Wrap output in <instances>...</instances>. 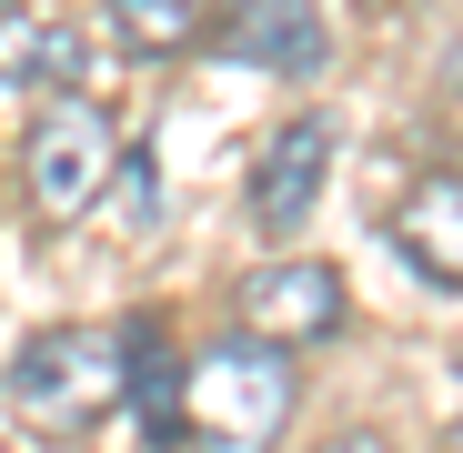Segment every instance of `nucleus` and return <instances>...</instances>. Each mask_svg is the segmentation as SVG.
Segmentation results:
<instances>
[{
	"instance_id": "f257e3e1",
	"label": "nucleus",
	"mask_w": 463,
	"mask_h": 453,
	"mask_svg": "<svg viewBox=\"0 0 463 453\" xmlns=\"http://www.w3.org/2000/svg\"><path fill=\"white\" fill-rule=\"evenodd\" d=\"M292 423V353L252 343V333H222L182 363V413L172 433L192 453H272Z\"/></svg>"
},
{
	"instance_id": "f03ea898",
	"label": "nucleus",
	"mask_w": 463,
	"mask_h": 453,
	"mask_svg": "<svg viewBox=\"0 0 463 453\" xmlns=\"http://www.w3.org/2000/svg\"><path fill=\"white\" fill-rule=\"evenodd\" d=\"M121 353L131 333L121 323H51L11 353V373H0V393H11V413L51 443H81L111 403H121Z\"/></svg>"
},
{
	"instance_id": "7ed1b4c3",
	"label": "nucleus",
	"mask_w": 463,
	"mask_h": 453,
	"mask_svg": "<svg viewBox=\"0 0 463 453\" xmlns=\"http://www.w3.org/2000/svg\"><path fill=\"white\" fill-rule=\"evenodd\" d=\"M111 162H121V131H111V111H101L91 91H51L41 121L21 131V192H31V212L51 222V232L101 212Z\"/></svg>"
},
{
	"instance_id": "20e7f679",
	"label": "nucleus",
	"mask_w": 463,
	"mask_h": 453,
	"mask_svg": "<svg viewBox=\"0 0 463 453\" xmlns=\"http://www.w3.org/2000/svg\"><path fill=\"white\" fill-rule=\"evenodd\" d=\"M343 272L313 262V252H282L262 272H242V292H232V333H252L272 353H302V343H333L343 333Z\"/></svg>"
},
{
	"instance_id": "39448f33",
	"label": "nucleus",
	"mask_w": 463,
	"mask_h": 453,
	"mask_svg": "<svg viewBox=\"0 0 463 453\" xmlns=\"http://www.w3.org/2000/svg\"><path fill=\"white\" fill-rule=\"evenodd\" d=\"M323 182H333V121H323V111L272 121L262 151H252V182H242L252 232H262V242H292V232H302V212L323 202Z\"/></svg>"
},
{
	"instance_id": "423d86ee",
	"label": "nucleus",
	"mask_w": 463,
	"mask_h": 453,
	"mask_svg": "<svg viewBox=\"0 0 463 453\" xmlns=\"http://www.w3.org/2000/svg\"><path fill=\"white\" fill-rule=\"evenodd\" d=\"M212 41L242 61V71H272V81H313V71L333 61L313 0H222V11H212Z\"/></svg>"
},
{
	"instance_id": "0eeeda50",
	"label": "nucleus",
	"mask_w": 463,
	"mask_h": 453,
	"mask_svg": "<svg viewBox=\"0 0 463 453\" xmlns=\"http://www.w3.org/2000/svg\"><path fill=\"white\" fill-rule=\"evenodd\" d=\"M393 252H403L433 292H463V172H423V182L393 202Z\"/></svg>"
},
{
	"instance_id": "6e6552de",
	"label": "nucleus",
	"mask_w": 463,
	"mask_h": 453,
	"mask_svg": "<svg viewBox=\"0 0 463 453\" xmlns=\"http://www.w3.org/2000/svg\"><path fill=\"white\" fill-rule=\"evenodd\" d=\"M111 31L141 51V61H172L212 31V0H111Z\"/></svg>"
},
{
	"instance_id": "1a4fd4ad",
	"label": "nucleus",
	"mask_w": 463,
	"mask_h": 453,
	"mask_svg": "<svg viewBox=\"0 0 463 453\" xmlns=\"http://www.w3.org/2000/svg\"><path fill=\"white\" fill-rule=\"evenodd\" d=\"M101 202H111V232H151V222H162V172H151V151H121Z\"/></svg>"
},
{
	"instance_id": "9d476101",
	"label": "nucleus",
	"mask_w": 463,
	"mask_h": 453,
	"mask_svg": "<svg viewBox=\"0 0 463 453\" xmlns=\"http://www.w3.org/2000/svg\"><path fill=\"white\" fill-rule=\"evenodd\" d=\"M323 453H393V443H383V433H363V423H353V433H333Z\"/></svg>"
},
{
	"instance_id": "9b49d317",
	"label": "nucleus",
	"mask_w": 463,
	"mask_h": 453,
	"mask_svg": "<svg viewBox=\"0 0 463 453\" xmlns=\"http://www.w3.org/2000/svg\"><path fill=\"white\" fill-rule=\"evenodd\" d=\"M443 453H463V403H453V423H443Z\"/></svg>"
},
{
	"instance_id": "f8f14e48",
	"label": "nucleus",
	"mask_w": 463,
	"mask_h": 453,
	"mask_svg": "<svg viewBox=\"0 0 463 453\" xmlns=\"http://www.w3.org/2000/svg\"><path fill=\"white\" fill-rule=\"evenodd\" d=\"M0 11H11V0H0Z\"/></svg>"
}]
</instances>
